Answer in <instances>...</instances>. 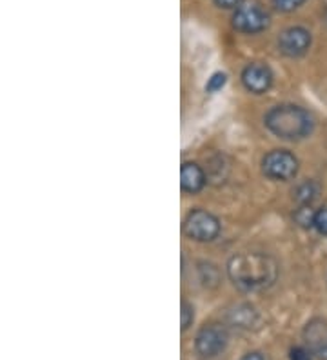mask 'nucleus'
<instances>
[{
    "instance_id": "obj_1",
    "label": "nucleus",
    "mask_w": 327,
    "mask_h": 360,
    "mask_svg": "<svg viewBox=\"0 0 327 360\" xmlns=\"http://www.w3.org/2000/svg\"><path fill=\"white\" fill-rule=\"evenodd\" d=\"M227 275L242 291H262L273 285L278 277V266L269 255L245 251L231 257L227 262Z\"/></svg>"
},
{
    "instance_id": "obj_2",
    "label": "nucleus",
    "mask_w": 327,
    "mask_h": 360,
    "mask_svg": "<svg viewBox=\"0 0 327 360\" xmlns=\"http://www.w3.org/2000/svg\"><path fill=\"white\" fill-rule=\"evenodd\" d=\"M266 128L283 141H300L309 136L314 128L313 117L295 104H280L267 111Z\"/></svg>"
},
{
    "instance_id": "obj_3",
    "label": "nucleus",
    "mask_w": 327,
    "mask_h": 360,
    "mask_svg": "<svg viewBox=\"0 0 327 360\" xmlns=\"http://www.w3.org/2000/svg\"><path fill=\"white\" fill-rule=\"evenodd\" d=\"M269 22V13L253 0L240 4L233 13V27L240 33H245V35H255V33L267 30Z\"/></svg>"
},
{
    "instance_id": "obj_4",
    "label": "nucleus",
    "mask_w": 327,
    "mask_h": 360,
    "mask_svg": "<svg viewBox=\"0 0 327 360\" xmlns=\"http://www.w3.org/2000/svg\"><path fill=\"white\" fill-rule=\"evenodd\" d=\"M184 231L196 242H211L220 233V222L210 211L193 210L184 220Z\"/></svg>"
},
{
    "instance_id": "obj_5",
    "label": "nucleus",
    "mask_w": 327,
    "mask_h": 360,
    "mask_svg": "<svg viewBox=\"0 0 327 360\" xmlns=\"http://www.w3.org/2000/svg\"><path fill=\"white\" fill-rule=\"evenodd\" d=\"M262 172L271 180H291L298 173V158L286 150H273L262 160Z\"/></svg>"
},
{
    "instance_id": "obj_6",
    "label": "nucleus",
    "mask_w": 327,
    "mask_h": 360,
    "mask_svg": "<svg viewBox=\"0 0 327 360\" xmlns=\"http://www.w3.org/2000/svg\"><path fill=\"white\" fill-rule=\"evenodd\" d=\"M227 342H229V335L224 326L207 324L196 335L195 347L198 355L204 359H214L226 349Z\"/></svg>"
},
{
    "instance_id": "obj_7",
    "label": "nucleus",
    "mask_w": 327,
    "mask_h": 360,
    "mask_svg": "<svg viewBox=\"0 0 327 360\" xmlns=\"http://www.w3.org/2000/svg\"><path fill=\"white\" fill-rule=\"evenodd\" d=\"M311 42H313V37L305 27L291 26L280 33L278 49L286 57L297 58L307 53V49L311 48Z\"/></svg>"
},
{
    "instance_id": "obj_8",
    "label": "nucleus",
    "mask_w": 327,
    "mask_h": 360,
    "mask_svg": "<svg viewBox=\"0 0 327 360\" xmlns=\"http://www.w3.org/2000/svg\"><path fill=\"white\" fill-rule=\"evenodd\" d=\"M242 84H244L248 91L260 95V93H266L271 88L273 73H271V70L266 64L253 62V64L245 66L244 71H242Z\"/></svg>"
},
{
    "instance_id": "obj_9",
    "label": "nucleus",
    "mask_w": 327,
    "mask_h": 360,
    "mask_svg": "<svg viewBox=\"0 0 327 360\" xmlns=\"http://www.w3.org/2000/svg\"><path fill=\"white\" fill-rule=\"evenodd\" d=\"M180 186L186 193H198L205 186L204 169L195 162H184L180 167Z\"/></svg>"
},
{
    "instance_id": "obj_10",
    "label": "nucleus",
    "mask_w": 327,
    "mask_h": 360,
    "mask_svg": "<svg viewBox=\"0 0 327 360\" xmlns=\"http://www.w3.org/2000/svg\"><path fill=\"white\" fill-rule=\"evenodd\" d=\"M305 340L313 353L327 356V324L322 321H313L305 328Z\"/></svg>"
},
{
    "instance_id": "obj_11",
    "label": "nucleus",
    "mask_w": 327,
    "mask_h": 360,
    "mask_svg": "<svg viewBox=\"0 0 327 360\" xmlns=\"http://www.w3.org/2000/svg\"><path fill=\"white\" fill-rule=\"evenodd\" d=\"M316 197H319V184L313 180H305L295 189V198L300 206H311Z\"/></svg>"
},
{
    "instance_id": "obj_12",
    "label": "nucleus",
    "mask_w": 327,
    "mask_h": 360,
    "mask_svg": "<svg viewBox=\"0 0 327 360\" xmlns=\"http://www.w3.org/2000/svg\"><path fill=\"white\" fill-rule=\"evenodd\" d=\"M255 311L253 308H249V306H242V308L235 309V311L229 315V321L233 322L238 328H251V324L255 322Z\"/></svg>"
},
{
    "instance_id": "obj_13",
    "label": "nucleus",
    "mask_w": 327,
    "mask_h": 360,
    "mask_svg": "<svg viewBox=\"0 0 327 360\" xmlns=\"http://www.w3.org/2000/svg\"><path fill=\"white\" fill-rule=\"evenodd\" d=\"M314 215H316V211L311 210V206H300L295 211V220H297V224L302 226V228H313Z\"/></svg>"
},
{
    "instance_id": "obj_14",
    "label": "nucleus",
    "mask_w": 327,
    "mask_h": 360,
    "mask_svg": "<svg viewBox=\"0 0 327 360\" xmlns=\"http://www.w3.org/2000/svg\"><path fill=\"white\" fill-rule=\"evenodd\" d=\"M193 321H195V309L189 302L182 300V308H180V324H182V331H188L191 328Z\"/></svg>"
},
{
    "instance_id": "obj_15",
    "label": "nucleus",
    "mask_w": 327,
    "mask_h": 360,
    "mask_svg": "<svg viewBox=\"0 0 327 360\" xmlns=\"http://www.w3.org/2000/svg\"><path fill=\"white\" fill-rule=\"evenodd\" d=\"M226 82H227L226 73H214V75L207 80V84H205V89H207L210 93H217L226 86Z\"/></svg>"
},
{
    "instance_id": "obj_16",
    "label": "nucleus",
    "mask_w": 327,
    "mask_h": 360,
    "mask_svg": "<svg viewBox=\"0 0 327 360\" xmlns=\"http://www.w3.org/2000/svg\"><path fill=\"white\" fill-rule=\"evenodd\" d=\"M320 235H326L327 237V207H322V210L316 211L314 215V226H313Z\"/></svg>"
},
{
    "instance_id": "obj_17",
    "label": "nucleus",
    "mask_w": 327,
    "mask_h": 360,
    "mask_svg": "<svg viewBox=\"0 0 327 360\" xmlns=\"http://www.w3.org/2000/svg\"><path fill=\"white\" fill-rule=\"evenodd\" d=\"M273 2H275L276 9H280L283 13H291V11L300 8L305 0H273Z\"/></svg>"
},
{
    "instance_id": "obj_18",
    "label": "nucleus",
    "mask_w": 327,
    "mask_h": 360,
    "mask_svg": "<svg viewBox=\"0 0 327 360\" xmlns=\"http://www.w3.org/2000/svg\"><path fill=\"white\" fill-rule=\"evenodd\" d=\"M289 360H313V352L302 346L293 347L289 352Z\"/></svg>"
},
{
    "instance_id": "obj_19",
    "label": "nucleus",
    "mask_w": 327,
    "mask_h": 360,
    "mask_svg": "<svg viewBox=\"0 0 327 360\" xmlns=\"http://www.w3.org/2000/svg\"><path fill=\"white\" fill-rule=\"evenodd\" d=\"M214 6L217 8H222V9H233V8H238L240 6V0H213Z\"/></svg>"
},
{
    "instance_id": "obj_20",
    "label": "nucleus",
    "mask_w": 327,
    "mask_h": 360,
    "mask_svg": "<svg viewBox=\"0 0 327 360\" xmlns=\"http://www.w3.org/2000/svg\"><path fill=\"white\" fill-rule=\"evenodd\" d=\"M240 360H266V359H264V355H262V353L253 352V353H248V355H244Z\"/></svg>"
},
{
    "instance_id": "obj_21",
    "label": "nucleus",
    "mask_w": 327,
    "mask_h": 360,
    "mask_svg": "<svg viewBox=\"0 0 327 360\" xmlns=\"http://www.w3.org/2000/svg\"><path fill=\"white\" fill-rule=\"evenodd\" d=\"M326 4H327V0H326Z\"/></svg>"
}]
</instances>
